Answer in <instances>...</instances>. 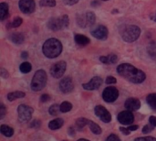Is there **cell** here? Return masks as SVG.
<instances>
[{
    "mask_svg": "<svg viewBox=\"0 0 156 141\" xmlns=\"http://www.w3.org/2000/svg\"><path fill=\"white\" fill-rule=\"evenodd\" d=\"M117 72L130 83L136 84L142 83L146 79V75L143 71L137 69L136 67L129 63L120 64L117 67Z\"/></svg>",
    "mask_w": 156,
    "mask_h": 141,
    "instance_id": "cell-1",
    "label": "cell"
},
{
    "mask_svg": "<svg viewBox=\"0 0 156 141\" xmlns=\"http://www.w3.org/2000/svg\"><path fill=\"white\" fill-rule=\"evenodd\" d=\"M43 54L49 59H53L58 57L62 51V44L57 39H48L45 41L42 47Z\"/></svg>",
    "mask_w": 156,
    "mask_h": 141,
    "instance_id": "cell-2",
    "label": "cell"
},
{
    "mask_svg": "<svg viewBox=\"0 0 156 141\" xmlns=\"http://www.w3.org/2000/svg\"><path fill=\"white\" fill-rule=\"evenodd\" d=\"M141 35V29L136 25H126L121 29V36L122 39L126 42L135 41Z\"/></svg>",
    "mask_w": 156,
    "mask_h": 141,
    "instance_id": "cell-3",
    "label": "cell"
},
{
    "mask_svg": "<svg viewBox=\"0 0 156 141\" xmlns=\"http://www.w3.org/2000/svg\"><path fill=\"white\" fill-rule=\"evenodd\" d=\"M47 81H48V77L46 72L44 70L37 71L31 81V89L34 92L41 91L42 89L45 88L47 84Z\"/></svg>",
    "mask_w": 156,
    "mask_h": 141,
    "instance_id": "cell-4",
    "label": "cell"
},
{
    "mask_svg": "<svg viewBox=\"0 0 156 141\" xmlns=\"http://www.w3.org/2000/svg\"><path fill=\"white\" fill-rule=\"evenodd\" d=\"M69 25V16L63 15L59 17H52L48 22V28L51 30L58 31L68 28Z\"/></svg>",
    "mask_w": 156,
    "mask_h": 141,
    "instance_id": "cell-5",
    "label": "cell"
},
{
    "mask_svg": "<svg viewBox=\"0 0 156 141\" xmlns=\"http://www.w3.org/2000/svg\"><path fill=\"white\" fill-rule=\"evenodd\" d=\"M33 108L27 106V105H20L17 107V115H18V120L21 123L27 122L31 119L33 115Z\"/></svg>",
    "mask_w": 156,
    "mask_h": 141,
    "instance_id": "cell-6",
    "label": "cell"
},
{
    "mask_svg": "<svg viewBox=\"0 0 156 141\" xmlns=\"http://www.w3.org/2000/svg\"><path fill=\"white\" fill-rule=\"evenodd\" d=\"M67 69V64L65 61H60L58 62H56L55 64H53L50 68V74L52 77L58 79L60 77L63 76L65 71Z\"/></svg>",
    "mask_w": 156,
    "mask_h": 141,
    "instance_id": "cell-7",
    "label": "cell"
},
{
    "mask_svg": "<svg viewBox=\"0 0 156 141\" xmlns=\"http://www.w3.org/2000/svg\"><path fill=\"white\" fill-rule=\"evenodd\" d=\"M119 97V91L113 86H109L104 89L102 93V98L107 103H113Z\"/></svg>",
    "mask_w": 156,
    "mask_h": 141,
    "instance_id": "cell-8",
    "label": "cell"
},
{
    "mask_svg": "<svg viewBox=\"0 0 156 141\" xmlns=\"http://www.w3.org/2000/svg\"><path fill=\"white\" fill-rule=\"evenodd\" d=\"M95 115L104 123H110L112 121V115L110 112L102 106H97L94 108Z\"/></svg>",
    "mask_w": 156,
    "mask_h": 141,
    "instance_id": "cell-9",
    "label": "cell"
},
{
    "mask_svg": "<svg viewBox=\"0 0 156 141\" xmlns=\"http://www.w3.org/2000/svg\"><path fill=\"white\" fill-rule=\"evenodd\" d=\"M117 119L122 125H124V126L132 125L133 122L134 121V116L132 113V111H130V110L122 111V112L119 113Z\"/></svg>",
    "mask_w": 156,
    "mask_h": 141,
    "instance_id": "cell-10",
    "label": "cell"
},
{
    "mask_svg": "<svg viewBox=\"0 0 156 141\" xmlns=\"http://www.w3.org/2000/svg\"><path fill=\"white\" fill-rule=\"evenodd\" d=\"M19 9L24 13V14H31L34 12L36 4L34 0H19L18 3Z\"/></svg>",
    "mask_w": 156,
    "mask_h": 141,
    "instance_id": "cell-11",
    "label": "cell"
},
{
    "mask_svg": "<svg viewBox=\"0 0 156 141\" xmlns=\"http://www.w3.org/2000/svg\"><path fill=\"white\" fill-rule=\"evenodd\" d=\"M73 89H74V84L70 77H65L60 81L59 90L63 94H69L73 91Z\"/></svg>",
    "mask_w": 156,
    "mask_h": 141,
    "instance_id": "cell-12",
    "label": "cell"
},
{
    "mask_svg": "<svg viewBox=\"0 0 156 141\" xmlns=\"http://www.w3.org/2000/svg\"><path fill=\"white\" fill-rule=\"evenodd\" d=\"M102 84V79L100 76H94L89 83H83L82 87L85 90L88 91H92V90H97L101 87V85Z\"/></svg>",
    "mask_w": 156,
    "mask_h": 141,
    "instance_id": "cell-13",
    "label": "cell"
},
{
    "mask_svg": "<svg viewBox=\"0 0 156 141\" xmlns=\"http://www.w3.org/2000/svg\"><path fill=\"white\" fill-rule=\"evenodd\" d=\"M91 34L93 37H95L98 39H101L104 40L107 39L108 37V29L105 26L100 25L98 27H96L95 28H93L91 30Z\"/></svg>",
    "mask_w": 156,
    "mask_h": 141,
    "instance_id": "cell-14",
    "label": "cell"
},
{
    "mask_svg": "<svg viewBox=\"0 0 156 141\" xmlns=\"http://www.w3.org/2000/svg\"><path fill=\"white\" fill-rule=\"evenodd\" d=\"M125 107L127 110H130V111H137L140 107H141V102L139 99L137 98H128L126 101H125V104H124Z\"/></svg>",
    "mask_w": 156,
    "mask_h": 141,
    "instance_id": "cell-15",
    "label": "cell"
},
{
    "mask_svg": "<svg viewBox=\"0 0 156 141\" xmlns=\"http://www.w3.org/2000/svg\"><path fill=\"white\" fill-rule=\"evenodd\" d=\"M8 39H9L13 43H15V44H16V45H20V44H22V43L24 42V40H25V37H24V35H23V34H21V33H18V32H16V33H12V34H10V35H9V37H8Z\"/></svg>",
    "mask_w": 156,
    "mask_h": 141,
    "instance_id": "cell-16",
    "label": "cell"
},
{
    "mask_svg": "<svg viewBox=\"0 0 156 141\" xmlns=\"http://www.w3.org/2000/svg\"><path fill=\"white\" fill-rule=\"evenodd\" d=\"M100 61L102 63H105V64H114V63L117 62L118 57L115 54H110L108 56H101V57H100Z\"/></svg>",
    "mask_w": 156,
    "mask_h": 141,
    "instance_id": "cell-17",
    "label": "cell"
},
{
    "mask_svg": "<svg viewBox=\"0 0 156 141\" xmlns=\"http://www.w3.org/2000/svg\"><path fill=\"white\" fill-rule=\"evenodd\" d=\"M63 125H64V120L62 118H56L48 123V128L51 130H57L61 128Z\"/></svg>",
    "mask_w": 156,
    "mask_h": 141,
    "instance_id": "cell-18",
    "label": "cell"
},
{
    "mask_svg": "<svg viewBox=\"0 0 156 141\" xmlns=\"http://www.w3.org/2000/svg\"><path fill=\"white\" fill-rule=\"evenodd\" d=\"M0 132L5 138H11L14 135V129L11 127L7 126V125H1Z\"/></svg>",
    "mask_w": 156,
    "mask_h": 141,
    "instance_id": "cell-19",
    "label": "cell"
},
{
    "mask_svg": "<svg viewBox=\"0 0 156 141\" xmlns=\"http://www.w3.org/2000/svg\"><path fill=\"white\" fill-rule=\"evenodd\" d=\"M75 41L80 46H86L90 43V39L84 35L77 34V35H75Z\"/></svg>",
    "mask_w": 156,
    "mask_h": 141,
    "instance_id": "cell-20",
    "label": "cell"
},
{
    "mask_svg": "<svg viewBox=\"0 0 156 141\" xmlns=\"http://www.w3.org/2000/svg\"><path fill=\"white\" fill-rule=\"evenodd\" d=\"M26 94L24 92H21V91H16V92H12V93H9L7 95V99L12 102V101H15L16 99H19V98H23L25 97Z\"/></svg>",
    "mask_w": 156,
    "mask_h": 141,
    "instance_id": "cell-21",
    "label": "cell"
},
{
    "mask_svg": "<svg viewBox=\"0 0 156 141\" xmlns=\"http://www.w3.org/2000/svg\"><path fill=\"white\" fill-rule=\"evenodd\" d=\"M8 17V5L6 3L0 4V19L5 20Z\"/></svg>",
    "mask_w": 156,
    "mask_h": 141,
    "instance_id": "cell-22",
    "label": "cell"
},
{
    "mask_svg": "<svg viewBox=\"0 0 156 141\" xmlns=\"http://www.w3.org/2000/svg\"><path fill=\"white\" fill-rule=\"evenodd\" d=\"M88 126H89L90 131H91L93 134H95V135H101V127H100L97 123H95V122L90 120Z\"/></svg>",
    "mask_w": 156,
    "mask_h": 141,
    "instance_id": "cell-23",
    "label": "cell"
},
{
    "mask_svg": "<svg viewBox=\"0 0 156 141\" xmlns=\"http://www.w3.org/2000/svg\"><path fill=\"white\" fill-rule=\"evenodd\" d=\"M146 102L153 110L156 111V94H150L146 97Z\"/></svg>",
    "mask_w": 156,
    "mask_h": 141,
    "instance_id": "cell-24",
    "label": "cell"
},
{
    "mask_svg": "<svg viewBox=\"0 0 156 141\" xmlns=\"http://www.w3.org/2000/svg\"><path fill=\"white\" fill-rule=\"evenodd\" d=\"M86 15V19H87V24L88 26L91 27L95 24V21H96V16L93 12L91 11H88L85 13Z\"/></svg>",
    "mask_w": 156,
    "mask_h": 141,
    "instance_id": "cell-25",
    "label": "cell"
},
{
    "mask_svg": "<svg viewBox=\"0 0 156 141\" xmlns=\"http://www.w3.org/2000/svg\"><path fill=\"white\" fill-rule=\"evenodd\" d=\"M89 122H90V120L87 119V118H84V117L78 118L77 121H76V127H77L80 130H82L87 125H89Z\"/></svg>",
    "mask_w": 156,
    "mask_h": 141,
    "instance_id": "cell-26",
    "label": "cell"
},
{
    "mask_svg": "<svg viewBox=\"0 0 156 141\" xmlns=\"http://www.w3.org/2000/svg\"><path fill=\"white\" fill-rule=\"evenodd\" d=\"M77 23L80 27L81 28H86L88 26L87 24V19H86V15L83 14V15H79L77 17Z\"/></svg>",
    "mask_w": 156,
    "mask_h": 141,
    "instance_id": "cell-27",
    "label": "cell"
},
{
    "mask_svg": "<svg viewBox=\"0 0 156 141\" xmlns=\"http://www.w3.org/2000/svg\"><path fill=\"white\" fill-rule=\"evenodd\" d=\"M19 69H20V72L22 73H28L30 72V71L32 70V66L29 62L27 61H25L23 62L20 66H19Z\"/></svg>",
    "mask_w": 156,
    "mask_h": 141,
    "instance_id": "cell-28",
    "label": "cell"
},
{
    "mask_svg": "<svg viewBox=\"0 0 156 141\" xmlns=\"http://www.w3.org/2000/svg\"><path fill=\"white\" fill-rule=\"evenodd\" d=\"M59 112H61V111H60V106H58V105H57V104L52 105V106L49 107V109H48V113H49V115H51V116H58Z\"/></svg>",
    "mask_w": 156,
    "mask_h": 141,
    "instance_id": "cell-29",
    "label": "cell"
},
{
    "mask_svg": "<svg viewBox=\"0 0 156 141\" xmlns=\"http://www.w3.org/2000/svg\"><path fill=\"white\" fill-rule=\"evenodd\" d=\"M72 109V105L69 103V102H63L61 105H60V111L62 113H67V112H69L70 110Z\"/></svg>",
    "mask_w": 156,
    "mask_h": 141,
    "instance_id": "cell-30",
    "label": "cell"
},
{
    "mask_svg": "<svg viewBox=\"0 0 156 141\" xmlns=\"http://www.w3.org/2000/svg\"><path fill=\"white\" fill-rule=\"evenodd\" d=\"M21 24H22V18L19 17H16L12 20V22H10L8 24V28H17Z\"/></svg>",
    "mask_w": 156,
    "mask_h": 141,
    "instance_id": "cell-31",
    "label": "cell"
},
{
    "mask_svg": "<svg viewBox=\"0 0 156 141\" xmlns=\"http://www.w3.org/2000/svg\"><path fill=\"white\" fill-rule=\"evenodd\" d=\"M39 5L41 6H48V7H53L56 6V1L55 0H40Z\"/></svg>",
    "mask_w": 156,
    "mask_h": 141,
    "instance_id": "cell-32",
    "label": "cell"
},
{
    "mask_svg": "<svg viewBox=\"0 0 156 141\" xmlns=\"http://www.w3.org/2000/svg\"><path fill=\"white\" fill-rule=\"evenodd\" d=\"M148 52L150 54V56L156 60V43L154 44H152L150 47H149V50H148Z\"/></svg>",
    "mask_w": 156,
    "mask_h": 141,
    "instance_id": "cell-33",
    "label": "cell"
},
{
    "mask_svg": "<svg viewBox=\"0 0 156 141\" xmlns=\"http://www.w3.org/2000/svg\"><path fill=\"white\" fill-rule=\"evenodd\" d=\"M154 128H154V126H152V125L149 123L148 125H146V126L144 127V128H143V133H144V134H149V133H151Z\"/></svg>",
    "mask_w": 156,
    "mask_h": 141,
    "instance_id": "cell-34",
    "label": "cell"
},
{
    "mask_svg": "<svg viewBox=\"0 0 156 141\" xmlns=\"http://www.w3.org/2000/svg\"><path fill=\"white\" fill-rule=\"evenodd\" d=\"M40 126H41V122L39 120H37V119H35L30 123V128H39Z\"/></svg>",
    "mask_w": 156,
    "mask_h": 141,
    "instance_id": "cell-35",
    "label": "cell"
},
{
    "mask_svg": "<svg viewBox=\"0 0 156 141\" xmlns=\"http://www.w3.org/2000/svg\"><path fill=\"white\" fill-rule=\"evenodd\" d=\"M134 141H156V138L154 137H142V138H137Z\"/></svg>",
    "mask_w": 156,
    "mask_h": 141,
    "instance_id": "cell-36",
    "label": "cell"
},
{
    "mask_svg": "<svg viewBox=\"0 0 156 141\" xmlns=\"http://www.w3.org/2000/svg\"><path fill=\"white\" fill-rule=\"evenodd\" d=\"M105 141H122V140H121V139H120L117 135H115V134H111V135L106 139V140Z\"/></svg>",
    "mask_w": 156,
    "mask_h": 141,
    "instance_id": "cell-37",
    "label": "cell"
},
{
    "mask_svg": "<svg viewBox=\"0 0 156 141\" xmlns=\"http://www.w3.org/2000/svg\"><path fill=\"white\" fill-rule=\"evenodd\" d=\"M117 83V80L113 76H108L106 79V83L107 84H114Z\"/></svg>",
    "mask_w": 156,
    "mask_h": 141,
    "instance_id": "cell-38",
    "label": "cell"
},
{
    "mask_svg": "<svg viewBox=\"0 0 156 141\" xmlns=\"http://www.w3.org/2000/svg\"><path fill=\"white\" fill-rule=\"evenodd\" d=\"M5 113H6L5 106L2 104V105L0 106V119H3V118H4V117H5Z\"/></svg>",
    "mask_w": 156,
    "mask_h": 141,
    "instance_id": "cell-39",
    "label": "cell"
},
{
    "mask_svg": "<svg viewBox=\"0 0 156 141\" xmlns=\"http://www.w3.org/2000/svg\"><path fill=\"white\" fill-rule=\"evenodd\" d=\"M50 100V96L48 95H42L41 96H40V101L42 102V103H46V102H48V101H49Z\"/></svg>",
    "mask_w": 156,
    "mask_h": 141,
    "instance_id": "cell-40",
    "label": "cell"
},
{
    "mask_svg": "<svg viewBox=\"0 0 156 141\" xmlns=\"http://www.w3.org/2000/svg\"><path fill=\"white\" fill-rule=\"evenodd\" d=\"M0 75H1V77L2 78H7L8 77V72H7V71H5L4 68H1L0 69Z\"/></svg>",
    "mask_w": 156,
    "mask_h": 141,
    "instance_id": "cell-41",
    "label": "cell"
},
{
    "mask_svg": "<svg viewBox=\"0 0 156 141\" xmlns=\"http://www.w3.org/2000/svg\"><path fill=\"white\" fill-rule=\"evenodd\" d=\"M120 130H121V132H122V134H124L125 136H128V135H130V133H131V131L128 129V128L121 127V128H120Z\"/></svg>",
    "mask_w": 156,
    "mask_h": 141,
    "instance_id": "cell-42",
    "label": "cell"
},
{
    "mask_svg": "<svg viewBox=\"0 0 156 141\" xmlns=\"http://www.w3.org/2000/svg\"><path fill=\"white\" fill-rule=\"evenodd\" d=\"M63 2L68 6H73L79 2V0H63Z\"/></svg>",
    "mask_w": 156,
    "mask_h": 141,
    "instance_id": "cell-43",
    "label": "cell"
},
{
    "mask_svg": "<svg viewBox=\"0 0 156 141\" xmlns=\"http://www.w3.org/2000/svg\"><path fill=\"white\" fill-rule=\"evenodd\" d=\"M149 123H150L152 126H154V128H156V117H154V116L150 117V118H149Z\"/></svg>",
    "mask_w": 156,
    "mask_h": 141,
    "instance_id": "cell-44",
    "label": "cell"
},
{
    "mask_svg": "<svg viewBox=\"0 0 156 141\" xmlns=\"http://www.w3.org/2000/svg\"><path fill=\"white\" fill-rule=\"evenodd\" d=\"M69 135L70 136V137H74L75 136V133H76V130H75V128H73V127H69Z\"/></svg>",
    "mask_w": 156,
    "mask_h": 141,
    "instance_id": "cell-45",
    "label": "cell"
},
{
    "mask_svg": "<svg viewBox=\"0 0 156 141\" xmlns=\"http://www.w3.org/2000/svg\"><path fill=\"white\" fill-rule=\"evenodd\" d=\"M138 126L137 125H132V126H130L129 128H128V129L132 132V131H135V130H137L138 129Z\"/></svg>",
    "mask_w": 156,
    "mask_h": 141,
    "instance_id": "cell-46",
    "label": "cell"
},
{
    "mask_svg": "<svg viewBox=\"0 0 156 141\" xmlns=\"http://www.w3.org/2000/svg\"><path fill=\"white\" fill-rule=\"evenodd\" d=\"M21 57H22L23 59H27V51L22 52V53H21Z\"/></svg>",
    "mask_w": 156,
    "mask_h": 141,
    "instance_id": "cell-47",
    "label": "cell"
},
{
    "mask_svg": "<svg viewBox=\"0 0 156 141\" xmlns=\"http://www.w3.org/2000/svg\"><path fill=\"white\" fill-rule=\"evenodd\" d=\"M151 19L154 20V21H156V12L151 15Z\"/></svg>",
    "mask_w": 156,
    "mask_h": 141,
    "instance_id": "cell-48",
    "label": "cell"
},
{
    "mask_svg": "<svg viewBox=\"0 0 156 141\" xmlns=\"http://www.w3.org/2000/svg\"><path fill=\"white\" fill-rule=\"evenodd\" d=\"M91 5H92V6H97V5H99V2H98L97 0H95V1H93V2L91 3Z\"/></svg>",
    "mask_w": 156,
    "mask_h": 141,
    "instance_id": "cell-49",
    "label": "cell"
},
{
    "mask_svg": "<svg viewBox=\"0 0 156 141\" xmlns=\"http://www.w3.org/2000/svg\"><path fill=\"white\" fill-rule=\"evenodd\" d=\"M77 141H90V140H88V139H79V140H77Z\"/></svg>",
    "mask_w": 156,
    "mask_h": 141,
    "instance_id": "cell-50",
    "label": "cell"
},
{
    "mask_svg": "<svg viewBox=\"0 0 156 141\" xmlns=\"http://www.w3.org/2000/svg\"><path fill=\"white\" fill-rule=\"evenodd\" d=\"M102 1H108V0H102Z\"/></svg>",
    "mask_w": 156,
    "mask_h": 141,
    "instance_id": "cell-51",
    "label": "cell"
},
{
    "mask_svg": "<svg viewBox=\"0 0 156 141\" xmlns=\"http://www.w3.org/2000/svg\"><path fill=\"white\" fill-rule=\"evenodd\" d=\"M62 141H68V140H62Z\"/></svg>",
    "mask_w": 156,
    "mask_h": 141,
    "instance_id": "cell-52",
    "label": "cell"
}]
</instances>
